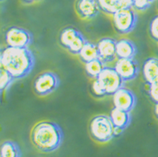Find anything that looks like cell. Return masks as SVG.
Wrapping results in <instances>:
<instances>
[{
  "label": "cell",
  "mask_w": 158,
  "mask_h": 157,
  "mask_svg": "<svg viewBox=\"0 0 158 157\" xmlns=\"http://www.w3.org/2000/svg\"><path fill=\"white\" fill-rule=\"evenodd\" d=\"M109 116L114 127L120 128L124 130L130 126L132 120L131 112H127L115 107L111 109Z\"/></svg>",
  "instance_id": "cell-14"
},
{
  "label": "cell",
  "mask_w": 158,
  "mask_h": 157,
  "mask_svg": "<svg viewBox=\"0 0 158 157\" xmlns=\"http://www.w3.org/2000/svg\"><path fill=\"white\" fill-rule=\"evenodd\" d=\"M150 1L152 3V2H154V1H156V0H150Z\"/></svg>",
  "instance_id": "cell-28"
},
{
  "label": "cell",
  "mask_w": 158,
  "mask_h": 157,
  "mask_svg": "<svg viewBox=\"0 0 158 157\" xmlns=\"http://www.w3.org/2000/svg\"><path fill=\"white\" fill-rule=\"evenodd\" d=\"M31 141L35 148L44 153H52L61 147L64 133L60 125L52 121H41L31 130Z\"/></svg>",
  "instance_id": "cell-2"
},
{
  "label": "cell",
  "mask_w": 158,
  "mask_h": 157,
  "mask_svg": "<svg viewBox=\"0 0 158 157\" xmlns=\"http://www.w3.org/2000/svg\"><path fill=\"white\" fill-rule=\"evenodd\" d=\"M75 9L79 17L83 19H94L101 10L98 0H77Z\"/></svg>",
  "instance_id": "cell-12"
},
{
  "label": "cell",
  "mask_w": 158,
  "mask_h": 157,
  "mask_svg": "<svg viewBox=\"0 0 158 157\" xmlns=\"http://www.w3.org/2000/svg\"><path fill=\"white\" fill-rule=\"evenodd\" d=\"M1 67L7 70L15 79L27 76L35 64L33 52L29 48H15L7 46L1 52Z\"/></svg>",
  "instance_id": "cell-1"
},
{
  "label": "cell",
  "mask_w": 158,
  "mask_h": 157,
  "mask_svg": "<svg viewBox=\"0 0 158 157\" xmlns=\"http://www.w3.org/2000/svg\"><path fill=\"white\" fill-rule=\"evenodd\" d=\"M148 85H149L148 93L150 97L155 103H158V79Z\"/></svg>",
  "instance_id": "cell-23"
},
{
  "label": "cell",
  "mask_w": 158,
  "mask_h": 157,
  "mask_svg": "<svg viewBox=\"0 0 158 157\" xmlns=\"http://www.w3.org/2000/svg\"><path fill=\"white\" fill-rule=\"evenodd\" d=\"M154 113H155V115L156 116V118H158V103H156L155 107H154Z\"/></svg>",
  "instance_id": "cell-27"
},
{
  "label": "cell",
  "mask_w": 158,
  "mask_h": 157,
  "mask_svg": "<svg viewBox=\"0 0 158 157\" xmlns=\"http://www.w3.org/2000/svg\"><path fill=\"white\" fill-rule=\"evenodd\" d=\"M79 57L84 63H88L91 60L98 59L99 55H98L97 44L87 40V42L83 45V47L79 53Z\"/></svg>",
  "instance_id": "cell-17"
},
{
  "label": "cell",
  "mask_w": 158,
  "mask_h": 157,
  "mask_svg": "<svg viewBox=\"0 0 158 157\" xmlns=\"http://www.w3.org/2000/svg\"><path fill=\"white\" fill-rule=\"evenodd\" d=\"M0 157H21L19 146L15 141L6 140L1 145Z\"/></svg>",
  "instance_id": "cell-18"
},
{
  "label": "cell",
  "mask_w": 158,
  "mask_h": 157,
  "mask_svg": "<svg viewBox=\"0 0 158 157\" xmlns=\"http://www.w3.org/2000/svg\"><path fill=\"white\" fill-rule=\"evenodd\" d=\"M100 9L108 14L114 15L118 10L132 8L131 0H98Z\"/></svg>",
  "instance_id": "cell-13"
},
{
  "label": "cell",
  "mask_w": 158,
  "mask_h": 157,
  "mask_svg": "<svg viewBox=\"0 0 158 157\" xmlns=\"http://www.w3.org/2000/svg\"><path fill=\"white\" fill-rule=\"evenodd\" d=\"M114 67L125 82L136 79L140 74V65L135 58L118 59Z\"/></svg>",
  "instance_id": "cell-9"
},
{
  "label": "cell",
  "mask_w": 158,
  "mask_h": 157,
  "mask_svg": "<svg viewBox=\"0 0 158 157\" xmlns=\"http://www.w3.org/2000/svg\"><path fill=\"white\" fill-rule=\"evenodd\" d=\"M89 132L95 141L107 143L114 137V126L110 116L97 115L89 123Z\"/></svg>",
  "instance_id": "cell-3"
},
{
  "label": "cell",
  "mask_w": 158,
  "mask_h": 157,
  "mask_svg": "<svg viewBox=\"0 0 158 157\" xmlns=\"http://www.w3.org/2000/svg\"><path fill=\"white\" fill-rule=\"evenodd\" d=\"M124 131H125V130H122L120 128L114 127V137H116V136H119L120 134H122V133H123Z\"/></svg>",
  "instance_id": "cell-25"
},
{
  "label": "cell",
  "mask_w": 158,
  "mask_h": 157,
  "mask_svg": "<svg viewBox=\"0 0 158 157\" xmlns=\"http://www.w3.org/2000/svg\"><path fill=\"white\" fill-rule=\"evenodd\" d=\"M60 85V78L56 72L46 71L36 76L33 83L35 93L45 97L54 93Z\"/></svg>",
  "instance_id": "cell-7"
},
{
  "label": "cell",
  "mask_w": 158,
  "mask_h": 157,
  "mask_svg": "<svg viewBox=\"0 0 158 157\" xmlns=\"http://www.w3.org/2000/svg\"><path fill=\"white\" fill-rule=\"evenodd\" d=\"M149 32L152 39L158 42V15L152 19L150 23Z\"/></svg>",
  "instance_id": "cell-21"
},
{
  "label": "cell",
  "mask_w": 158,
  "mask_h": 157,
  "mask_svg": "<svg viewBox=\"0 0 158 157\" xmlns=\"http://www.w3.org/2000/svg\"><path fill=\"white\" fill-rule=\"evenodd\" d=\"M16 80L10 73L1 67V72H0V90L1 93L7 90L12 85V83Z\"/></svg>",
  "instance_id": "cell-20"
},
{
  "label": "cell",
  "mask_w": 158,
  "mask_h": 157,
  "mask_svg": "<svg viewBox=\"0 0 158 157\" xmlns=\"http://www.w3.org/2000/svg\"><path fill=\"white\" fill-rule=\"evenodd\" d=\"M105 63L98 58L96 60H91L88 63H85V71L86 74L93 79H96L99 76L102 71L104 69Z\"/></svg>",
  "instance_id": "cell-19"
},
{
  "label": "cell",
  "mask_w": 158,
  "mask_h": 157,
  "mask_svg": "<svg viewBox=\"0 0 158 157\" xmlns=\"http://www.w3.org/2000/svg\"><path fill=\"white\" fill-rule=\"evenodd\" d=\"M142 74L148 84L158 79V58L150 57L145 60L142 67Z\"/></svg>",
  "instance_id": "cell-16"
},
{
  "label": "cell",
  "mask_w": 158,
  "mask_h": 157,
  "mask_svg": "<svg viewBox=\"0 0 158 157\" xmlns=\"http://www.w3.org/2000/svg\"><path fill=\"white\" fill-rule=\"evenodd\" d=\"M93 91H94V94L97 96V97H103V96H105V94L103 93V89L100 87V85L99 83L98 82V81L95 79L94 82L93 83Z\"/></svg>",
  "instance_id": "cell-24"
},
{
  "label": "cell",
  "mask_w": 158,
  "mask_h": 157,
  "mask_svg": "<svg viewBox=\"0 0 158 157\" xmlns=\"http://www.w3.org/2000/svg\"><path fill=\"white\" fill-rule=\"evenodd\" d=\"M116 44L117 40L110 37L103 38L97 43L99 59L105 64L113 62L117 58Z\"/></svg>",
  "instance_id": "cell-11"
},
{
  "label": "cell",
  "mask_w": 158,
  "mask_h": 157,
  "mask_svg": "<svg viewBox=\"0 0 158 157\" xmlns=\"http://www.w3.org/2000/svg\"><path fill=\"white\" fill-rule=\"evenodd\" d=\"M138 52L136 45L129 39H121L116 44L117 58H135Z\"/></svg>",
  "instance_id": "cell-15"
},
{
  "label": "cell",
  "mask_w": 158,
  "mask_h": 157,
  "mask_svg": "<svg viewBox=\"0 0 158 157\" xmlns=\"http://www.w3.org/2000/svg\"><path fill=\"white\" fill-rule=\"evenodd\" d=\"M4 40L7 46L15 48H29L34 41V35L31 31L24 28L11 26L5 31Z\"/></svg>",
  "instance_id": "cell-8"
},
{
  "label": "cell",
  "mask_w": 158,
  "mask_h": 157,
  "mask_svg": "<svg viewBox=\"0 0 158 157\" xmlns=\"http://www.w3.org/2000/svg\"><path fill=\"white\" fill-rule=\"evenodd\" d=\"M131 1H132V3H133V2H134L135 0H131Z\"/></svg>",
  "instance_id": "cell-29"
},
{
  "label": "cell",
  "mask_w": 158,
  "mask_h": 157,
  "mask_svg": "<svg viewBox=\"0 0 158 157\" xmlns=\"http://www.w3.org/2000/svg\"><path fill=\"white\" fill-rule=\"evenodd\" d=\"M113 103L115 108L131 112L136 106L137 98L132 91L122 88L113 95Z\"/></svg>",
  "instance_id": "cell-10"
},
{
  "label": "cell",
  "mask_w": 158,
  "mask_h": 157,
  "mask_svg": "<svg viewBox=\"0 0 158 157\" xmlns=\"http://www.w3.org/2000/svg\"><path fill=\"white\" fill-rule=\"evenodd\" d=\"M96 80L106 95H114L120 88H124L125 82L114 67H105Z\"/></svg>",
  "instance_id": "cell-6"
},
{
  "label": "cell",
  "mask_w": 158,
  "mask_h": 157,
  "mask_svg": "<svg viewBox=\"0 0 158 157\" xmlns=\"http://www.w3.org/2000/svg\"><path fill=\"white\" fill-rule=\"evenodd\" d=\"M61 45L71 54L79 55L81 50L87 42L85 36L77 28L73 26L64 28L59 35Z\"/></svg>",
  "instance_id": "cell-4"
},
{
  "label": "cell",
  "mask_w": 158,
  "mask_h": 157,
  "mask_svg": "<svg viewBox=\"0 0 158 157\" xmlns=\"http://www.w3.org/2000/svg\"><path fill=\"white\" fill-rule=\"evenodd\" d=\"M138 16L133 8H125L118 10L113 15V24L116 32L119 35H127L136 26Z\"/></svg>",
  "instance_id": "cell-5"
},
{
  "label": "cell",
  "mask_w": 158,
  "mask_h": 157,
  "mask_svg": "<svg viewBox=\"0 0 158 157\" xmlns=\"http://www.w3.org/2000/svg\"><path fill=\"white\" fill-rule=\"evenodd\" d=\"M21 1L24 3H35V2L40 1V0H21Z\"/></svg>",
  "instance_id": "cell-26"
},
{
  "label": "cell",
  "mask_w": 158,
  "mask_h": 157,
  "mask_svg": "<svg viewBox=\"0 0 158 157\" xmlns=\"http://www.w3.org/2000/svg\"><path fill=\"white\" fill-rule=\"evenodd\" d=\"M151 3L150 0H135L132 3V8L138 11H145L151 7Z\"/></svg>",
  "instance_id": "cell-22"
},
{
  "label": "cell",
  "mask_w": 158,
  "mask_h": 157,
  "mask_svg": "<svg viewBox=\"0 0 158 157\" xmlns=\"http://www.w3.org/2000/svg\"><path fill=\"white\" fill-rule=\"evenodd\" d=\"M1 1H3V0H1Z\"/></svg>",
  "instance_id": "cell-30"
}]
</instances>
